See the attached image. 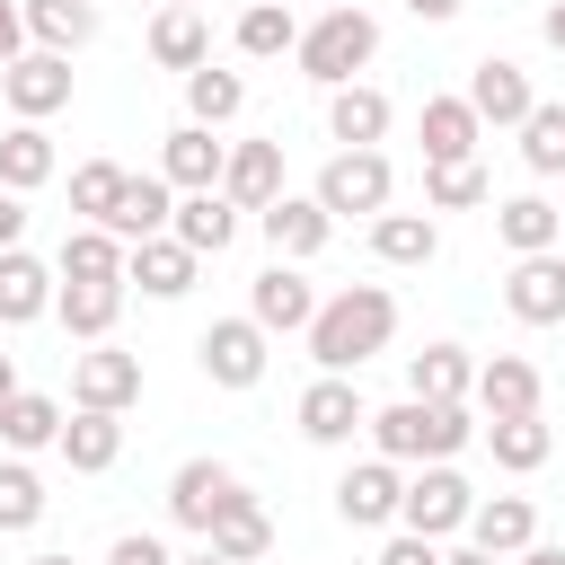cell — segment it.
I'll return each instance as SVG.
<instances>
[{
	"mask_svg": "<svg viewBox=\"0 0 565 565\" xmlns=\"http://www.w3.org/2000/svg\"><path fill=\"white\" fill-rule=\"evenodd\" d=\"M274 194H282V141H230V159H221V203H238V212L256 221Z\"/></svg>",
	"mask_w": 565,
	"mask_h": 565,
	"instance_id": "d6986e66",
	"label": "cell"
},
{
	"mask_svg": "<svg viewBox=\"0 0 565 565\" xmlns=\"http://www.w3.org/2000/svg\"><path fill=\"white\" fill-rule=\"evenodd\" d=\"M53 450H62V468H71V477H106V468L124 459V415L71 406V415H62V441H53Z\"/></svg>",
	"mask_w": 565,
	"mask_h": 565,
	"instance_id": "7402d4cb",
	"label": "cell"
},
{
	"mask_svg": "<svg viewBox=\"0 0 565 565\" xmlns=\"http://www.w3.org/2000/svg\"><path fill=\"white\" fill-rule=\"evenodd\" d=\"M371 53H380V18H371L362 0H335V9H318V18L300 26V44H291L300 79H318V88H344V79H362V71H371Z\"/></svg>",
	"mask_w": 565,
	"mask_h": 565,
	"instance_id": "3957f363",
	"label": "cell"
},
{
	"mask_svg": "<svg viewBox=\"0 0 565 565\" xmlns=\"http://www.w3.org/2000/svg\"><path fill=\"white\" fill-rule=\"evenodd\" d=\"M141 44H150V62H159V71H177V79L212 62V26H203V9H159Z\"/></svg>",
	"mask_w": 565,
	"mask_h": 565,
	"instance_id": "f1b7e54d",
	"label": "cell"
},
{
	"mask_svg": "<svg viewBox=\"0 0 565 565\" xmlns=\"http://www.w3.org/2000/svg\"><path fill=\"white\" fill-rule=\"evenodd\" d=\"M459 9H468V0H406V18H415V26H450Z\"/></svg>",
	"mask_w": 565,
	"mask_h": 565,
	"instance_id": "c3c4849f",
	"label": "cell"
},
{
	"mask_svg": "<svg viewBox=\"0 0 565 565\" xmlns=\"http://www.w3.org/2000/svg\"><path fill=\"white\" fill-rule=\"evenodd\" d=\"M124 177H132V168H115V159H79V168H71V212H79V221H106L115 194H124Z\"/></svg>",
	"mask_w": 565,
	"mask_h": 565,
	"instance_id": "7bdbcfd3",
	"label": "cell"
},
{
	"mask_svg": "<svg viewBox=\"0 0 565 565\" xmlns=\"http://www.w3.org/2000/svg\"><path fill=\"white\" fill-rule=\"evenodd\" d=\"M238 203H221V194H177V212H168V238L185 247V256H221L230 238H238Z\"/></svg>",
	"mask_w": 565,
	"mask_h": 565,
	"instance_id": "83f0119b",
	"label": "cell"
},
{
	"mask_svg": "<svg viewBox=\"0 0 565 565\" xmlns=\"http://www.w3.org/2000/svg\"><path fill=\"white\" fill-rule=\"evenodd\" d=\"M53 265L44 256H26V247H9L0 256V327H35V318H53Z\"/></svg>",
	"mask_w": 565,
	"mask_h": 565,
	"instance_id": "4316f807",
	"label": "cell"
},
{
	"mask_svg": "<svg viewBox=\"0 0 565 565\" xmlns=\"http://www.w3.org/2000/svg\"><path fill=\"white\" fill-rule=\"evenodd\" d=\"M362 441H371V459H388V468H433V459H459V450L477 441V415H468V406L397 397V406H371Z\"/></svg>",
	"mask_w": 565,
	"mask_h": 565,
	"instance_id": "7a4b0ae2",
	"label": "cell"
},
{
	"mask_svg": "<svg viewBox=\"0 0 565 565\" xmlns=\"http://www.w3.org/2000/svg\"><path fill=\"white\" fill-rule=\"evenodd\" d=\"M300 335H309V362H318V371L353 380L371 353H388V335H397V291H388V282H344V291L318 300V318H309Z\"/></svg>",
	"mask_w": 565,
	"mask_h": 565,
	"instance_id": "6da1fadb",
	"label": "cell"
},
{
	"mask_svg": "<svg viewBox=\"0 0 565 565\" xmlns=\"http://www.w3.org/2000/svg\"><path fill=\"white\" fill-rule=\"evenodd\" d=\"M468 388H477L468 344H424V353H406V397H424V406H468Z\"/></svg>",
	"mask_w": 565,
	"mask_h": 565,
	"instance_id": "d4e9b609",
	"label": "cell"
},
{
	"mask_svg": "<svg viewBox=\"0 0 565 565\" xmlns=\"http://www.w3.org/2000/svg\"><path fill=\"white\" fill-rule=\"evenodd\" d=\"M459 97H468V115H477V124H503V132H521V115L539 106V88H530V71H521L512 53H486V62L468 71V88H459Z\"/></svg>",
	"mask_w": 565,
	"mask_h": 565,
	"instance_id": "7c38bea8",
	"label": "cell"
},
{
	"mask_svg": "<svg viewBox=\"0 0 565 565\" xmlns=\"http://www.w3.org/2000/svg\"><path fill=\"white\" fill-rule=\"evenodd\" d=\"M53 132L44 124H9L0 132V194H35V185H53Z\"/></svg>",
	"mask_w": 565,
	"mask_h": 565,
	"instance_id": "e575fe53",
	"label": "cell"
},
{
	"mask_svg": "<svg viewBox=\"0 0 565 565\" xmlns=\"http://www.w3.org/2000/svg\"><path fill=\"white\" fill-rule=\"evenodd\" d=\"M238 494H247V486H238V468H230V459H185V468L168 477V521L203 539V530H212Z\"/></svg>",
	"mask_w": 565,
	"mask_h": 565,
	"instance_id": "ba28073f",
	"label": "cell"
},
{
	"mask_svg": "<svg viewBox=\"0 0 565 565\" xmlns=\"http://www.w3.org/2000/svg\"><path fill=\"white\" fill-rule=\"evenodd\" d=\"M53 318H62L79 344H106L115 318H124V282H62V291H53Z\"/></svg>",
	"mask_w": 565,
	"mask_h": 565,
	"instance_id": "836d02e7",
	"label": "cell"
},
{
	"mask_svg": "<svg viewBox=\"0 0 565 565\" xmlns=\"http://www.w3.org/2000/svg\"><path fill=\"white\" fill-rule=\"evenodd\" d=\"M309 194H318L327 221H380L388 194H397V168H388V150H335Z\"/></svg>",
	"mask_w": 565,
	"mask_h": 565,
	"instance_id": "277c9868",
	"label": "cell"
},
{
	"mask_svg": "<svg viewBox=\"0 0 565 565\" xmlns=\"http://www.w3.org/2000/svg\"><path fill=\"white\" fill-rule=\"evenodd\" d=\"M238 106H247V79H238V71H221V62L185 71V124L221 132V124H238Z\"/></svg>",
	"mask_w": 565,
	"mask_h": 565,
	"instance_id": "8d00e7d4",
	"label": "cell"
},
{
	"mask_svg": "<svg viewBox=\"0 0 565 565\" xmlns=\"http://www.w3.org/2000/svg\"><path fill=\"white\" fill-rule=\"evenodd\" d=\"M539 362L530 353H494V362H477V388H468V406H477V424H503V415H539Z\"/></svg>",
	"mask_w": 565,
	"mask_h": 565,
	"instance_id": "e0dca14e",
	"label": "cell"
},
{
	"mask_svg": "<svg viewBox=\"0 0 565 565\" xmlns=\"http://www.w3.org/2000/svg\"><path fill=\"white\" fill-rule=\"evenodd\" d=\"M521 168L530 177H565V97H539L521 115Z\"/></svg>",
	"mask_w": 565,
	"mask_h": 565,
	"instance_id": "ab89813d",
	"label": "cell"
},
{
	"mask_svg": "<svg viewBox=\"0 0 565 565\" xmlns=\"http://www.w3.org/2000/svg\"><path fill=\"white\" fill-rule=\"evenodd\" d=\"M494 185L477 159H450V168H424V212H477Z\"/></svg>",
	"mask_w": 565,
	"mask_h": 565,
	"instance_id": "60d3db41",
	"label": "cell"
},
{
	"mask_svg": "<svg viewBox=\"0 0 565 565\" xmlns=\"http://www.w3.org/2000/svg\"><path fill=\"white\" fill-rule=\"evenodd\" d=\"M441 565H503V556H486V547H468V539H450V547H441Z\"/></svg>",
	"mask_w": 565,
	"mask_h": 565,
	"instance_id": "681fc988",
	"label": "cell"
},
{
	"mask_svg": "<svg viewBox=\"0 0 565 565\" xmlns=\"http://www.w3.org/2000/svg\"><path fill=\"white\" fill-rule=\"evenodd\" d=\"M503 309H512L521 327H565V247H547V256H512V274H503Z\"/></svg>",
	"mask_w": 565,
	"mask_h": 565,
	"instance_id": "5bb4252c",
	"label": "cell"
},
{
	"mask_svg": "<svg viewBox=\"0 0 565 565\" xmlns=\"http://www.w3.org/2000/svg\"><path fill=\"white\" fill-rule=\"evenodd\" d=\"M71 406H97V415L141 406V353H124V344H88V353L71 362Z\"/></svg>",
	"mask_w": 565,
	"mask_h": 565,
	"instance_id": "9c48e42d",
	"label": "cell"
},
{
	"mask_svg": "<svg viewBox=\"0 0 565 565\" xmlns=\"http://www.w3.org/2000/svg\"><path fill=\"white\" fill-rule=\"evenodd\" d=\"M221 159H230V141L203 132V124H177V132L159 141V177H168L177 194H221Z\"/></svg>",
	"mask_w": 565,
	"mask_h": 565,
	"instance_id": "ac0fdd59",
	"label": "cell"
},
{
	"mask_svg": "<svg viewBox=\"0 0 565 565\" xmlns=\"http://www.w3.org/2000/svg\"><path fill=\"white\" fill-rule=\"evenodd\" d=\"M415 141H424V168H450V159H477L486 124H477V115H468V97L450 88V97H424V115H415Z\"/></svg>",
	"mask_w": 565,
	"mask_h": 565,
	"instance_id": "ffe728a7",
	"label": "cell"
},
{
	"mask_svg": "<svg viewBox=\"0 0 565 565\" xmlns=\"http://www.w3.org/2000/svg\"><path fill=\"white\" fill-rule=\"evenodd\" d=\"M26 565H79V556H62V547H44V556H26Z\"/></svg>",
	"mask_w": 565,
	"mask_h": 565,
	"instance_id": "11a10c76",
	"label": "cell"
},
{
	"mask_svg": "<svg viewBox=\"0 0 565 565\" xmlns=\"http://www.w3.org/2000/svg\"><path fill=\"white\" fill-rule=\"evenodd\" d=\"M468 512H477V486H468L450 459L415 468L406 494H397V530H415V539H433V547H450V539L468 530Z\"/></svg>",
	"mask_w": 565,
	"mask_h": 565,
	"instance_id": "5b68a950",
	"label": "cell"
},
{
	"mask_svg": "<svg viewBox=\"0 0 565 565\" xmlns=\"http://www.w3.org/2000/svg\"><path fill=\"white\" fill-rule=\"evenodd\" d=\"M380 565H441V547L415 539V530H388V539H380Z\"/></svg>",
	"mask_w": 565,
	"mask_h": 565,
	"instance_id": "f6af8a7d",
	"label": "cell"
},
{
	"mask_svg": "<svg viewBox=\"0 0 565 565\" xmlns=\"http://www.w3.org/2000/svg\"><path fill=\"white\" fill-rule=\"evenodd\" d=\"M194 274H203V256H185L168 230H159V238H141V247H124V291L141 282L150 300H185V291H194Z\"/></svg>",
	"mask_w": 565,
	"mask_h": 565,
	"instance_id": "44dd1931",
	"label": "cell"
},
{
	"mask_svg": "<svg viewBox=\"0 0 565 565\" xmlns=\"http://www.w3.org/2000/svg\"><path fill=\"white\" fill-rule=\"evenodd\" d=\"M194 362H203V380H212V388H256V380H265V362H274V335L238 309V318H212V327L194 335Z\"/></svg>",
	"mask_w": 565,
	"mask_h": 565,
	"instance_id": "8992f818",
	"label": "cell"
},
{
	"mask_svg": "<svg viewBox=\"0 0 565 565\" xmlns=\"http://www.w3.org/2000/svg\"><path fill=\"white\" fill-rule=\"evenodd\" d=\"M486 433V450H494V468H512V477H530V468H547V450H556V433H547V415H503V424H477Z\"/></svg>",
	"mask_w": 565,
	"mask_h": 565,
	"instance_id": "74e56055",
	"label": "cell"
},
{
	"mask_svg": "<svg viewBox=\"0 0 565 565\" xmlns=\"http://www.w3.org/2000/svg\"><path fill=\"white\" fill-rule=\"evenodd\" d=\"M397 494H406V468L353 459V468L335 477V521H344V530H397Z\"/></svg>",
	"mask_w": 565,
	"mask_h": 565,
	"instance_id": "30bf717a",
	"label": "cell"
},
{
	"mask_svg": "<svg viewBox=\"0 0 565 565\" xmlns=\"http://www.w3.org/2000/svg\"><path fill=\"white\" fill-rule=\"evenodd\" d=\"M168 212H177V185L150 168V177H124V194H115V212H106L97 230H115L124 247H141V238H159V230H168Z\"/></svg>",
	"mask_w": 565,
	"mask_h": 565,
	"instance_id": "cb8c5ba5",
	"label": "cell"
},
{
	"mask_svg": "<svg viewBox=\"0 0 565 565\" xmlns=\"http://www.w3.org/2000/svg\"><path fill=\"white\" fill-rule=\"evenodd\" d=\"M247 318H256L265 335H300V327L318 318V282H309L300 265H282V256H274V265L247 282Z\"/></svg>",
	"mask_w": 565,
	"mask_h": 565,
	"instance_id": "4fadbf2b",
	"label": "cell"
},
{
	"mask_svg": "<svg viewBox=\"0 0 565 565\" xmlns=\"http://www.w3.org/2000/svg\"><path fill=\"white\" fill-rule=\"evenodd\" d=\"M203 547H212V556H230V565H265V556H274V512H265L256 494H238V503L203 530Z\"/></svg>",
	"mask_w": 565,
	"mask_h": 565,
	"instance_id": "1f68e13d",
	"label": "cell"
},
{
	"mask_svg": "<svg viewBox=\"0 0 565 565\" xmlns=\"http://www.w3.org/2000/svg\"><path fill=\"white\" fill-rule=\"evenodd\" d=\"M539 35H547V44H556V53H565V0H556V9H547V18H539Z\"/></svg>",
	"mask_w": 565,
	"mask_h": 565,
	"instance_id": "f907efd6",
	"label": "cell"
},
{
	"mask_svg": "<svg viewBox=\"0 0 565 565\" xmlns=\"http://www.w3.org/2000/svg\"><path fill=\"white\" fill-rule=\"evenodd\" d=\"M0 97H9V115H18V124H44V115H62V106H71V62L26 44V53L0 71Z\"/></svg>",
	"mask_w": 565,
	"mask_h": 565,
	"instance_id": "8fae6325",
	"label": "cell"
},
{
	"mask_svg": "<svg viewBox=\"0 0 565 565\" xmlns=\"http://www.w3.org/2000/svg\"><path fill=\"white\" fill-rule=\"evenodd\" d=\"M26 53V18H18V0H0V71Z\"/></svg>",
	"mask_w": 565,
	"mask_h": 565,
	"instance_id": "7dc6e473",
	"label": "cell"
},
{
	"mask_svg": "<svg viewBox=\"0 0 565 565\" xmlns=\"http://www.w3.org/2000/svg\"><path fill=\"white\" fill-rule=\"evenodd\" d=\"M494 238L512 256H547V247H565V212L547 194H512V203H494Z\"/></svg>",
	"mask_w": 565,
	"mask_h": 565,
	"instance_id": "f546056e",
	"label": "cell"
},
{
	"mask_svg": "<svg viewBox=\"0 0 565 565\" xmlns=\"http://www.w3.org/2000/svg\"><path fill=\"white\" fill-rule=\"evenodd\" d=\"M106 565H177V556H168V539H150V530H124V539L106 547Z\"/></svg>",
	"mask_w": 565,
	"mask_h": 565,
	"instance_id": "ee69618b",
	"label": "cell"
},
{
	"mask_svg": "<svg viewBox=\"0 0 565 565\" xmlns=\"http://www.w3.org/2000/svg\"><path fill=\"white\" fill-rule=\"evenodd\" d=\"M371 256L380 265H433L441 256V221L433 212H380L371 221Z\"/></svg>",
	"mask_w": 565,
	"mask_h": 565,
	"instance_id": "d590c367",
	"label": "cell"
},
{
	"mask_svg": "<svg viewBox=\"0 0 565 565\" xmlns=\"http://www.w3.org/2000/svg\"><path fill=\"white\" fill-rule=\"evenodd\" d=\"M53 282H124V238L79 221L62 247H53Z\"/></svg>",
	"mask_w": 565,
	"mask_h": 565,
	"instance_id": "4dcf8cb0",
	"label": "cell"
},
{
	"mask_svg": "<svg viewBox=\"0 0 565 565\" xmlns=\"http://www.w3.org/2000/svg\"><path fill=\"white\" fill-rule=\"evenodd\" d=\"M53 441H62V397L18 388V397L0 406V450H9V459H35V450H53Z\"/></svg>",
	"mask_w": 565,
	"mask_h": 565,
	"instance_id": "d6a6232c",
	"label": "cell"
},
{
	"mask_svg": "<svg viewBox=\"0 0 565 565\" xmlns=\"http://www.w3.org/2000/svg\"><path fill=\"white\" fill-rule=\"evenodd\" d=\"M177 565H230V556H212V547H194V556H177Z\"/></svg>",
	"mask_w": 565,
	"mask_h": 565,
	"instance_id": "db71d44e",
	"label": "cell"
},
{
	"mask_svg": "<svg viewBox=\"0 0 565 565\" xmlns=\"http://www.w3.org/2000/svg\"><path fill=\"white\" fill-rule=\"evenodd\" d=\"M459 539L486 547V556H521V547L539 539V503H530V494H477V512H468Z\"/></svg>",
	"mask_w": 565,
	"mask_h": 565,
	"instance_id": "603a6c76",
	"label": "cell"
},
{
	"mask_svg": "<svg viewBox=\"0 0 565 565\" xmlns=\"http://www.w3.org/2000/svg\"><path fill=\"white\" fill-rule=\"evenodd\" d=\"M26 247V194H0V256Z\"/></svg>",
	"mask_w": 565,
	"mask_h": 565,
	"instance_id": "bcb514c9",
	"label": "cell"
},
{
	"mask_svg": "<svg viewBox=\"0 0 565 565\" xmlns=\"http://www.w3.org/2000/svg\"><path fill=\"white\" fill-rule=\"evenodd\" d=\"M388 124H397L388 88H371V79L327 88V141H335V150H380V141H388Z\"/></svg>",
	"mask_w": 565,
	"mask_h": 565,
	"instance_id": "9a60e30c",
	"label": "cell"
},
{
	"mask_svg": "<svg viewBox=\"0 0 565 565\" xmlns=\"http://www.w3.org/2000/svg\"><path fill=\"white\" fill-rule=\"evenodd\" d=\"M256 230H265V247H274L282 265H309V256L335 238V221L318 212V194H291V185H282V194L256 212Z\"/></svg>",
	"mask_w": 565,
	"mask_h": 565,
	"instance_id": "2e32d148",
	"label": "cell"
},
{
	"mask_svg": "<svg viewBox=\"0 0 565 565\" xmlns=\"http://www.w3.org/2000/svg\"><path fill=\"white\" fill-rule=\"evenodd\" d=\"M521 565H565V547H547V539H530V547H521Z\"/></svg>",
	"mask_w": 565,
	"mask_h": 565,
	"instance_id": "816d5d0a",
	"label": "cell"
},
{
	"mask_svg": "<svg viewBox=\"0 0 565 565\" xmlns=\"http://www.w3.org/2000/svg\"><path fill=\"white\" fill-rule=\"evenodd\" d=\"M9 397H18V362L0 353V406H9Z\"/></svg>",
	"mask_w": 565,
	"mask_h": 565,
	"instance_id": "f5cc1de1",
	"label": "cell"
},
{
	"mask_svg": "<svg viewBox=\"0 0 565 565\" xmlns=\"http://www.w3.org/2000/svg\"><path fill=\"white\" fill-rule=\"evenodd\" d=\"M18 18H26V44L35 53H79V44H97V0H18Z\"/></svg>",
	"mask_w": 565,
	"mask_h": 565,
	"instance_id": "484cf974",
	"label": "cell"
},
{
	"mask_svg": "<svg viewBox=\"0 0 565 565\" xmlns=\"http://www.w3.org/2000/svg\"><path fill=\"white\" fill-rule=\"evenodd\" d=\"M44 503H53V494H44V477H35L26 459H0V530H9V539H18V530H35V521H44Z\"/></svg>",
	"mask_w": 565,
	"mask_h": 565,
	"instance_id": "b9f144b4",
	"label": "cell"
},
{
	"mask_svg": "<svg viewBox=\"0 0 565 565\" xmlns=\"http://www.w3.org/2000/svg\"><path fill=\"white\" fill-rule=\"evenodd\" d=\"M291 44H300L291 0H247V9H238V53H247V62H282Z\"/></svg>",
	"mask_w": 565,
	"mask_h": 565,
	"instance_id": "f35d334b",
	"label": "cell"
},
{
	"mask_svg": "<svg viewBox=\"0 0 565 565\" xmlns=\"http://www.w3.org/2000/svg\"><path fill=\"white\" fill-rule=\"evenodd\" d=\"M159 9H194V0H159Z\"/></svg>",
	"mask_w": 565,
	"mask_h": 565,
	"instance_id": "9f6ffc18",
	"label": "cell"
},
{
	"mask_svg": "<svg viewBox=\"0 0 565 565\" xmlns=\"http://www.w3.org/2000/svg\"><path fill=\"white\" fill-rule=\"evenodd\" d=\"M291 424H300V441H318V450H344V441H362V424H371V406H362V388H353V380H335V371H318V380L300 388V406H291Z\"/></svg>",
	"mask_w": 565,
	"mask_h": 565,
	"instance_id": "52a82bcc",
	"label": "cell"
}]
</instances>
